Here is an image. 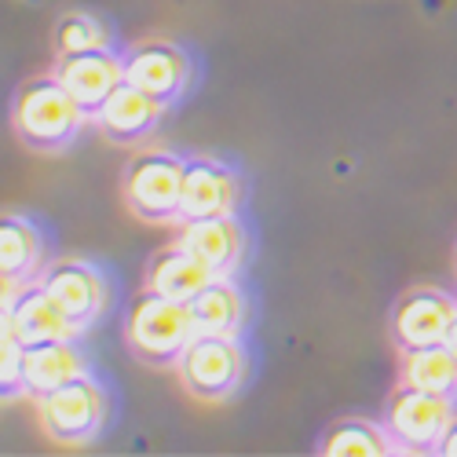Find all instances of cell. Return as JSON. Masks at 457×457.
Instances as JSON below:
<instances>
[{
  "label": "cell",
  "mask_w": 457,
  "mask_h": 457,
  "mask_svg": "<svg viewBox=\"0 0 457 457\" xmlns=\"http://www.w3.org/2000/svg\"><path fill=\"white\" fill-rule=\"evenodd\" d=\"M195 340L190 303L143 289L125 315V345L129 352L154 370H176L187 345Z\"/></svg>",
  "instance_id": "6da1fadb"
},
{
  "label": "cell",
  "mask_w": 457,
  "mask_h": 457,
  "mask_svg": "<svg viewBox=\"0 0 457 457\" xmlns=\"http://www.w3.org/2000/svg\"><path fill=\"white\" fill-rule=\"evenodd\" d=\"M85 110L73 103V96L59 85V78H33L19 88L12 103V129L29 150H66L73 139L81 136L85 125Z\"/></svg>",
  "instance_id": "7a4b0ae2"
},
{
  "label": "cell",
  "mask_w": 457,
  "mask_h": 457,
  "mask_svg": "<svg viewBox=\"0 0 457 457\" xmlns=\"http://www.w3.org/2000/svg\"><path fill=\"white\" fill-rule=\"evenodd\" d=\"M183 172H187V158L165 154V150H143V154H136L121 179V195L132 216L146 223H179Z\"/></svg>",
  "instance_id": "3957f363"
},
{
  "label": "cell",
  "mask_w": 457,
  "mask_h": 457,
  "mask_svg": "<svg viewBox=\"0 0 457 457\" xmlns=\"http://www.w3.org/2000/svg\"><path fill=\"white\" fill-rule=\"evenodd\" d=\"M453 417L457 413L450 395L421 392L413 385H403V380L385 403V428L395 450H406V453H436Z\"/></svg>",
  "instance_id": "277c9868"
},
{
  "label": "cell",
  "mask_w": 457,
  "mask_h": 457,
  "mask_svg": "<svg viewBox=\"0 0 457 457\" xmlns=\"http://www.w3.org/2000/svg\"><path fill=\"white\" fill-rule=\"evenodd\" d=\"M33 403H37V417H41L45 432L62 446H81V443L96 439V432L103 428V417H106V399L88 373L41 395V399H33Z\"/></svg>",
  "instance_id": "5b68a950"
},
{
  "label": "cell",
  "mask_w": 457,
  "mask_h": 457,
  "mask_svg": "<svg viewBox=\"0 0 457 457\" xmlns=\"http://www.w3.org/2000/svg\"><path fill=\"white\" fill-rule=\"evenodd\" d=\"M176 377L198 403L231 399L242 380V352L235 337H195L176 362Z\"/></svg>",
  "instance_id": "8992f818"
},
{
  "label": "cell",
  "mask_w": 457,
  "mask_h": 457,
  "mask_svg": "<svg viewBox=\"0 0 457 457\" xmlns=\"http://www.w3.org/2000/svg\"><path fill=\"white\" fill-rule=\"evenodd\" d=\"M0 326L12 329L26 348L45 345V340H73L78 329L66 319V312L55 303V296L45 289V282L37 286H4V315Z\"/></svg>",
  "instance_id": "52a82bcc"
},
{
  "label": "cell",
  "mask_w": 457,
  "mask_h": 457,
  "mask_svg": "<svg viewBox=\"0 0 457 457\" xmlns=\"http://www.w3.org/2000/svg\"><path fill=\"white\" fill-rule=\"evenodd\" d=\"M457 319V300L443 289H410L392 312V340L399 352L443 345Z\"/></svg>",
  "instance_id": "ba28073f"
},
{
  "label": "cell",
  "mask_w": 457,
  "mask_h": 457,
  "mask_svg": "<svg viewBox=\"0 0 457 457\" xmlns=\"http://www.w3.org/2000/svg\"><path fill=\"white\" fill-rule=\"evenodd\" d=\"M121 66H125V81L136 85V88H143L146 96H154L162 106H172L183 96L187 78H190L187 55L176 45H169V41L132 45L121 55Z\"/></svg>",
  "instance_id": "9c48e42d"
},
{
  "label": "cell",
  "mask_w": 457,
  "mask_h": 457,
  "mask_svg": "<svg viewBox=\"0 0 457 457\" xmlns=\"http://www.w3.org/2000/svg\"><path fill=\"white\" fill-rule=\"evenodd\" d=\"M55 78L73 96V103L85 110V118H96L103 103L113 96V88L125 81V66L121 55L113 52H78V55H59Z\"/></svg>",
  "instance_id": "30bf717a"
},
{
  "label": "cell",
  "mask_w": 457,
  "mask_h": 457,
  "mask_svg": "<svg viewBox=\"0 0 457 457\" xmlns=\"http://www.w3.org/2000/svg\"><path fill=\"white\" fill-rule=\"evenodd\" d=\"M45 289L55 296V303L66 312V319L73 322V329H88L103 308H106V282L99 278V271L92 263L81 260H59L45 271Z\"/></svg>",
  "instance_id": "8fae6325"
},
{
  "label": "cell",
  "mask_w": 457,
  "mask_h": 457,
  "mask_svg": "<svg viewBox=\"0 0 457 457\" xmlns=\"http://www.w3.org/2000/svg\"><path fill=\"white\" fill-rule=\"evenodd\" d=\"M235 205H238V179L231 169L212 158H187L179 223L205 216H235Z\"/></svg>",
  "instance_id": "7c38bea8"
},
{
  "label": "cell",
  "mask_w": 457,
  "mask_h": 457,
  "mask_svg": "<svg viewBox=\"0 0 457 457\" xmlns=\"http://www.w3.org/2000/svg\"><path fill=\"white\" fill-rule=\"evenodd\" d=\"M162 110L165 106L154 96H146L143 88L121 81L118 88H113V96L103 103V110L96 113V121H99V129L110 143L132 146V143H143L150 132L158 129Z\"/></svg>",
  "instance_id": "4fadbf2b"
},
{
  "label": "cell",
  "mask_w": 457,
  "mask_h": 457,
  "mask_svg": "<svg viewBox=\"0 0 457 457\" xmlns=\"http://www.w3.org/2000/svg\"><path fill=\"white\" fill-rule=\"evenodd\" d=\"M176 245L190 249L198 260H205L209 268L227 278L238 268V256H242V231L235 216H205V220H183L179 223V235Z\"/></svg>",
  "instance_id": "5bb4252c"
},
{
  "label": "cell",
  "mask_w": 457,
  "mask_h": 457,
  "mask_svg": "<svg viewBox=\"0 0 457 457\" xmlns=\"http://www.w3.org/2000/svg\"><path fill=\"white\" fill-rule=\"evenodd\" d=\"M216 278L220 275L209 268V263L198 260L183 245H169V249L154 253V260L146 263V289H154L162 296H172V300H183V303H190Z\"/></svg>",
  "instance_id": "9a60e30c"
},
{
  "label": "cell",
  "mask_w": 457,
  "mask_h": 457,
  "mask_svg": "<svg viewBox=\"0 0 457 457\" xmlns=\"http://www.w3.org/2000/svg\"><path fill=\"white\" fill-rule=\"evenodd\" d=\"M85 377V359L73 348V340H45V345L26 348V370H22V395L41 399L70 380Z\"/></svg>",
  "instance_id": "2e32d148"
},
{
  "label": "cell",
  "mask_w": 457,
  "mask_h": 457,
  "mask_svg": "<svg viewBox=\"0 0 457 457\" xmlns=\"http://www.w3.org/2000/svg\"><path fill=\"white\" fill-rule=\"evenodd\" d=\"M190 322H195V337H235L242 322V296L231 278H216L190 300Z\"/></svg>",
  "instance_id": "e0dca14e"
},
{
  "label": "cell",
  "mask_w": 457,
  "mask_h": 457,
  "mask_svg": "<svg viewBox=\"0 0 457 457\" xmlns=\"http://www.w3.org/2000/svg\"><path fill=\"white\" fill-rule=\"evenodd\" d=\"M403 385H413L421 392H436V395H457V359L453 352L443 345H428V348H413L403 352V366H399Z\"/></svg>",
  "instance_id": "ac0fdd59"
},
{
  "label": "cell",
  "mask_w": 457,
  "mask_h": 457,
  "mask_svg": "<svg viewBox=\"0 0 457 457\" xmlns=\"http://www.w3.org/2000/svg\"><path fill=\"white\" fill-rule=\"evenodd\" d=\"M37 268H41L37 231L19 216H4V223H0V271H4V286H26Z\"/></svg>",
  "instance_id": "d6986e66"
},
{
  "label": "cell",
  "mask_w": 457,
  "mask_h": 457,
  "mask_svg": "<svg viewBox=\"0 0 457 457\" xmlns=\"http://www.w3.org/2000/svg\"><path fill=\"white\" fill-rule=\"evenodd\" d=\"M319 450L329 457H380V453H392L395 443L385 425L377 428L373 421H362V417H348V421H337L326 432Z\"/></svg>",
  "instance_id": "ffe728a7"
},
{
  "label": "cell",
  "mask_w": 457,
  "mask_h": 457,
  "mask_svg": "<svg viewBox=\"0 0 457 457\" xmlns=\"http://www.w3.org/2000/svg\"><path fill=\"white\" fill-rule=\"evenodd\" d=\"M55 48L59 55H78V52H110V33L92 15H66L55 26Z\"/></svg>",
  "instance_id": "44dd1931"
},
{
  "label": "cell",
  "mask_w": 457,
  "mask_h": 457,
  "mask_svg": "<svg viewBox=\"0 0 457 457\" xmlns=\"http://www.w3.org/2000/svg\"><path fill=\"white\" fill-rule=\"evenodd\" d=\"M22 370H26V345L0 326V392L4 399H15L22 392Z\"/></svg>",
  "instance_id": "7402d4cb"
},
{
  "label": "cell",
  "mask_w": 457,
  "mask_h": 457,
  "mask_svg": "<svg viewBox=\"0 0 457 457\" xmlns=\"http://www.w3.org/2000/svg\"><path fill=\"white\" fill-rule=\"evenodd\" d=\"M436 453L439 457H457V417L450 421V428H446V436L439 439V446H436Z\"/></svg>",
  "instance_id": "603a6c76"
},
{
  "label": "cell",
  "mask_w": 457,
  "mask_h": 457,
  "mask_svg": "<svg viewBox=\"0 0 457 457\" xmlns=\"http://www.w3.org/2000/svg\"><path fill=\"white\" fill-rule=\"evenodd\" d=\"M446 348H450L453 359H457V319H453V326H450V333H446Z\"/></svg>",
  "instance_id": "cb8c5ba5"
}]
</instances>
